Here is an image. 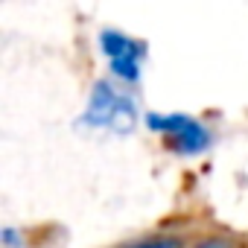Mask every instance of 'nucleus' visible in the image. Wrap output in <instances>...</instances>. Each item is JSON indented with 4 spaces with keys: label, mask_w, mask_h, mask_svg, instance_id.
I'll list each match as a JSON object with an SVG mask.
<instances>
[{
    "label": "nucleus",
    "mask_w": 248,
    "mask_h": 248,
    "mask_svg": "<svg viewBox=\"0 0 248 248\" xmlns=\"http://www.w3.org/2000/svg\"><path fill=\"white\" fill-rule=\"evenodd\" d=\"M99 47L111 62V70L117 79H126V82H138L140 79V62H143V44L135 41L126 32H117V30H105L99 35Z\"/></svg>",
    "instance_id": "obj_3"
},
{
    "label": "nucleus",
    "mask_w": 248,
    "mask_h": 248,
    "mask_svg": "<svg viewBox=\"0 0 248 248\" xmlns=\"http://www.w3.org/2000/svg\"><path fill=\"white\" fill-rule=\"evenodd\" d=\"M135 102L126 91H120L114 82L99 79L91 88L88 108H85V123L96 129H114V132H129L135 126Z\"/></svg>",
    "instance_id": "obj_1"
},
{
    "label": "nucleus",
    "mask_w": 248,
    "mask_h": 248,
    "mask_svg": "<svg viewBox=\"0 0 248 248\" xmlns=\"http://www.w3.org/2000/svg\"><path fill=\"white\" fill-rule=\"evenodd\" d=\"M190 248H245L236 236H228V233H207L202 239H196Z\"/></svg>",
    "instance_id": "obj_5"
},
{
    "label": "nucleus",
    "mask_w": 248,
    "mask_h": 248,
    "mask_svg": "<svg viewBox=\"0 0 248 248\" xmlns=\"http://www.w3.org/2000/svg\"><path fill=\"white\" fill-rule=\"evenodd\" d=\"M120 248H187V239L181 233H152V236L126 242V245H120Z\"/></svg>",
    "instance_id": "obj_4"
},
{
    "label": "nucleus",
    "mask_w": 248,
    "mask_h": 248,
    "mask_svg": "<svg viewBox=\"0 0 248 248\" xmlns=\"http://www.w3.org/2000/svg\"><path fill=\"white\" fill-rule=\"evenodd\" d=\"M149 129H155L167 146L178 155H202L204 149H210L213 135L202 120L190 117V114H149L146 117Z\"/></svg>",
    "instance_id": "obj_2"
}]
</instances>
